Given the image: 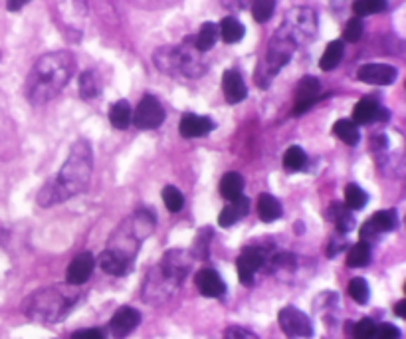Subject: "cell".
<instances>
[{
  "mask_svg": "<svg viewBox=\"0 0 406 339\" xmlns=\"http://www.w3.org/2000/svg\"><path fill=\"white\" fill-rule=\"evenodd\" d=\"M317 34V14L308 6L292 8L284 16L282 26L272 36L268 50L263 54L260 66L256 70V84L260 88H268L280 70L292 60L297 48L308 44Z\"/></svg>",
  "mask_w": 406,
  "mask_h": 339,
  "instance_id": "1",
  "label": "cell"
},
{
  "mask_svg": "<svg viewBox=\"0 0 406 339\" xmlns=\"http://www.w3.org/2000/svg\"><path fill=\"white\" fill-rule=\"evenodd\" d=\"M93 169V155L91 145L79 139L72 145V151L67 155L66 163L60 169V173L46 183L44 188L38 195L40 207H54L58 203H64L67 198L76 197L81 191H86L91 179Z\"/></svg>",
  "mask_w": 406,
  "mask_h": 339,
  "instance_id": "2",
  "label": "cell"
},
{
  "mask_svg": "<svg viewBox=\"0 0 406 339\" xmlns=\"http://www.w3.org/2000/svg\"><path fill=\"white\" fill-rule=\"evenodd\" d=\"M76 72V58L70 52H50L36 60L26 77V98L32 105H44L66 88Z\"/></svg>",
  "mask_w": 406,
  "mask_h": 339,
  "instance_id": "3",
  "label": "cell"
},
{
  "mask_svg": "<svg viewBox=\"0 0 406 339\" xmlns=\"http://www.w3.org/2000/svg\"><path fill=\"white\" fill-rule=\"evenodd\" d=\"M155 64L161 72L171 76L198 77L207 72V62L202 60V52H198L195 40H187L181 46L161 48L155 54Z\"/></svg>",
  "mask_w": 406,
  "mask_h": 339,
  "instance_id": "4",
  "label": "cell"
},
{
  "mask_svg": "<svg viewBox=\"0 0 406 339\" xmlns=\"http://www.w3.org/2000/svg\"><path fill=\"white\" fill-rule=\"evenodd\" d=\"M67 307L70 302L58 290H44L28 300V312L36 319H60Z\"/></svg>",
  "mask_w": 406,
  "mask_h": 339,
  "instance_id": "5",
  "label": "cell"
},
{
  "mask_svg": "<svg viewBox=\"0 0 406 339\" xmlns=\"http://www.w3.org/2000/svg\"><path fill=\"white\" fill-rule=\"evenodd\" d=\"M280 328L284 329L287 338H311L313 335V326L301 309L294 306H286L277 314Z\"/></svg>",
  "mask_w": 406,
  "mask_h": 339,
  "instance_id": "6",
  "label": "cell"
},
{
  "mask_svg": "<svg viewBox=\"0 0 406 339\" xmlns=\"http://www.w3.org/2000/svg\"><path fill=\"white\" fill-rule=\"evenodd\" d=\"M165 121V110L153 96H145L131 115V123L139 129H155Z\"/></svg>",
  "mask_w": 406,
  "mask_h": 339,
  "instance_id": "7",
  "label": "cell"
},
{
  "mask_svg": "<svg viewBox=\"0 0 406 339\" xmlns=\"http://www.w3.org/2000/svg\"><path fill=\"white\" fill-rule=\"evenodd\" d=\"M263 250L262 248H256V246H250V248H246V250L242 252L240 256H238V278H240V282L244 286L252 284L254 276L256 272L262 268L263 264Z\"/></svg>",
  "mask_w": 406,
  "mask_h": 339,
  "instance_id": "8",
  "label": "cell"
},
{
  "mask_svg": "<svg viewBox=\"0 0 406 339\" xmlns=\"http://www.w3.org/2000/svg\"><path fill=\"white\" fill-rule=\"evenodd\" d=\"M396 76H398L396 68L388 64H365L357 72V77L371 86H391Z\"/></svg>",
  "mask_w": 406,
  "mask_h": 339,
  "instance_id": "9",
  "label": "cell"
},
{
  "mask_svg": "<svg viewBox=\"0 0 406 339\" xmlns=\"http://www.w3.org/2000/svg\"><path fill=\"white\" fill-rule=\"evenodd\" d=\"M319 94H321V84H319L317 77H311V76L303 77V79L297 84L294 115L306 113V111H308L309 108L317 101Z\"/></svg>",
  "mask_w": 406,
  "mask_h": 339,
  "instance_id": "10",
  "label": "cell"
},
{
  "mask_svg": "<svg viewBox=\"0 0 406 339\" xmlns=\"http://www.w3.org/2000/svg\"><path fill=\"white\" fill-rule=\"evenodd\" d=\"M396 222H398V219H396L395 210H379L376 215H373L371 219L362 224L361 238L365 242L371 241L376 234H383V232L395 229Z\"/></svg>",
  "mask_w": 406,
  "mask_h": 339,
  "instance_id": "11",
  "label": "cell"
},
{
  "mask_svg": "<svg viewBox=\"0 0 406 339\" xmlns=\"http://www.w3.org/2000/svg\"><path fill=\"white\" fill-rule=\"evenodd\" d=\"M139 321H141V314H139L135 307L125 306L119 307V309L113 314L110 328L115 338H127L133 329L139 326Z\"/></svg>",
  "mask_w": 406,
  "mask_h": 339,
  "instance_id": "12",
  "label": "cell"
},
{
  "mask_svg": "<svg viewBox=\"0 0 406 339\" xmlns=\"http://www.w3.org/2000/svg\"><path fill=\"white\" fill-rule=\"evenodd\" d=\"M93 266H96V260L89 252H81L77 254L76 258L70 262L66 272V280L67 284L72 286H81L86 284L89 280V276L93 272Z\"/></svg>",
  "mask_w": 406,
  "mask_h": 339,
  "instance_id": "13",
  "label": "cell"
},
{
  "mask_svg": "<svg viewBox=\"0 0 406 339\" xmlns=\"http://www.w3.org/2000/svg\"><path fill=\"white\" fill-rule=\"evenodd\" d=\"M214 129V121L207 117V115H197V113H187L183 115V120L178 123V132L187 139H195V137H204Z\"/></svg>",
  "mask_w": 406,
  "mask_h": 339,
  "instance_id": "14",
  "label": "cell"
},
{
  "mask_svg": "<svg viewBox=\"0 0 406 339\" xmlns=\"http://www.w3.org/2000/svg\"><path fill=\"white\" fill-rule=\"evenodd\" d=\"M195 284H197L198 292L207 298H220L226 292V284L220 278V274L216 270H210V268L198 270L197 276H195Z\"/></svg>",
  "mask_w": 406,
  "mask_h": 339,
  "instance_id": "15",
  "label": "cell"
},
{
  "mask_svg": "<svg viewBox=\"0 0 406 339\" xmlns=\"http://www.w3.org/2000/svg\"><path fill=\"white\" fill-rule=\"evenodd\" d=\"M222 91L228 103H240L248 96V88L236 70H226L222 76Z\"/></svg>",
  "mask_w": 406,
  "mask_h": 339,
  "instance_id": "16",
  "label": "cell"
},
{
  "mask_svg": "<svg viewBox=\"0 0 406 339\" xmlns=\"http://www.w3.org/2000/svg\"><path fill=\"white\" fill-rule=\"evenodd\" d=\"M131 258L123 250H105L99 256V266L103 272L111 274V276H125L129 270Z\"/></svg>",
  "mask_w": 406,
  "mask_h": 339,
  "instance_id": "17",
  "label": "cell"
},
{
  "mask_svg": "<svg viewBox=\"0 0 406 339\" xmlns=\"http://www.w3.org/2000/svg\"><path fill=\"white\" fill-rule=\"evenodd\" d=\"M248 210H250V200L244 195H240L238 198L230 200V205H226V207L222 208V212H220L218 217V224L222 229H228L232 224H236L238 220L244 219L248 215Z\"/></svg>",
  "mask_w": 406,
  "mask_h": 339,
  "instance_id": "18",
  "label": "cell"
},
{
  "mask_svg": "<svg viewBox=\"0 0 406 339\" xmlns=\"http://www.w3.org/2000/svg\"><path fill=\"white\" fill-rule=\"evenodd\" d=\"M379 103L373 98H362L359 99V103L353 108V123H359V125H367L371 121L376 120L379 115Z\"/></svg>",
  "mask_w": 406,
  "mask_h": 339,
  "instance_id": "19",
  "label": "cell"
},
{
  "mask_svg": "<svg viewBox=\"0 0 406 339\" xmlns=\"http://www.w3.org/2000/svg\"><path fill=\"white\" fill-rule=\"evenodd\" d=\"M258 217L263 220V222H274L282 217V205L280 200L270 195V193H263L258 198Z\"/></svg>",
  "mask_w": 406,
  "mask_h": 339,
  "instance_id": "20",
  "label": "cell"
},
{
  "mask_svg": "<svg viewBox=\"0 0 406 339\" xmlns=\"http://www.w3.org/2000/svg\"><path fill=\"white\" fill-rule=\"evenodd\" d=\"M218 34L222 36V40H224L226 44H238L242 38H244V34H246V28H244V24H242L238 18L226 16V18L222 20V24H220Z\"/></svg>",
  "mask_w": 406,
  "mask_h": 339,
  "instance_id": "21",
  "label": "cell"
},
{
  "mask_svg": "<svg viewBox=\"0 0 406 339\" xmlns=\"http://www.w3.org/2000/svg\"><path fill=\"white\" fill-rule=\"evenodd\" d=\"M343 54H345V46H343V42H341V40H333V42L327 44L325 52H323V56H321V60H319V68H321L323 72H331V70H335V68L341 64Z\"/></svg>",
  "mask_w": 406,
  "mask_h": 339,
  "instance_id": "22",
  "label": "cell"
},
{
  "mask_svg": "<svg viewBox=\"0 0 406 339\" xmlns=\"http://www.w3.org/2000/svg\"><path fill=\"white\" fill-rule=\"evenodd\" d=\"M216 40H218V26L214 23H204L200 26V30L195 36V46H197L198 52H209L214 48L216 44Z\"/></svg>",
  "mask_w": 406,
  "mask_h": 339,
  "instance_id": "23",
  "label": "cell"
},
{
  "mask_svg": "<svg viewBox=\"0 0 406 339\" xmlns=\"http://www.w3.org/2000/svg\"><path fill=\"white\" fill-rule=\"evenodd\" d=\"M131 105L125 101V99H119L117 103H113L110 110V121L111 125L115 129H127L131 125Z\"/></svg>",
  "mask_w": 406,
  "mask_h": 339,
  "instance_id": "24",
  "label": "cell"
},
{
  "mask_svg": "<svg viewBox=\"0 0 406 339\" xmlns=\"http://www.w3.org/2000/svg\"><path fill=\"white\" fill-rule=\"evenodd\" d=\"M244 191V179L240 173H226L220 181V195L226 200L238 198Z\"/></svg>",
  "mask_w": 406,
  "mask_h": 339,
  "instance_id": "25",
  "label": "cell"
},
{
  "mask_svg": "<svg viewBox=\"0 0 406 339\" xmlns=\"http://www.w3.org/2000/svg\"><path fill=\"white\" fill-rule=\"evenodd\" d=\"M99 91H101V79L96 72H84L79 76V96L84 99H93L98 98Z\"/></svg>",
  "mask_w": 406,
  "mask_h": 339,
  "instance_id": "26",
  "label": "cell"
},
{
  "mask_svg": "<svg viewBox=\"0 0 406 339\" xmlns=\"http://www.w3.org/2000/svg\"><path fill=\"white\" fill-rule=\"evenodd\" d=\"M371 262V244L369 242H357L347 254V266L351 268H365Z\"/></svg>",
  "mask_w": 406,
  "mask_h": 339,
  "instance_id": "27",
  "label": "cell"
},
{
  "mask_svg": "<svg viewBox=\"0 0 406 339\" xmlns=\"http://www.w3.org/2000/svg\"><path fill=\"white\" fill-rule=\"evenodd\" d=\"M333 132H335V135L339 137L341 141L347 143V145H357V143H359V129H357V123H353V121H335Z\"/></svg>",
  "mask_w": 406,
  "mask_h": 339,
  "instance_id": "28",
  "label": "cell"
},
{
  "mask_svg": "<svg viewBox=\"0 0 406 339\" xmlns=\"http://www.w3.org/2000/svg\"><path fill=\"white\" fill-rule=\"evenodd\" d=\"M308 163V155L306 151L301 149V147H289L286 153H284V167H286V171L289 173H296V171H301L303 167Z\"/></svg>",
  "mask_w": 406,
  "mask_h": 339,
  "instance_id": "29",
  "label": "cell"
},
{
  "mask_svg": "<svg viewBox=\"0 0 406 339\" xmlns=\"http://www.w3.org/2000/svg\"><path fill=\"white\" fill-rule=\"evenodd\" d=\"M329 217L335 220L339 232H349L355 226V219H353L351 210L347 207H343V205H333L329 210Z\"/></svg>",
  "mask_w": 406,
  "mask_h": 339,
  "instance_id": "30",
  "label": "cell"
},
{
  "mask_svg": "<svg viewBox=\"0 0 406 339\" xmlns=\"http://www.w3.org/2000/svg\"><path fill=\"white\" fill-rule=\"evenodd\" d=\"M367 200H369V197H367V193L362 191L361 186L353 185V183L347 185V188H345V205H347V208L361 210L367 205Z\"/></svg>",
  "mask_w": 406,
  "mask_h": 339,
  "instance_id": "31",
  "label": "cell"
},
{
  "mask_svg": "<svg viewBox=\"0 0 406 339\" xmlns=\"http://www.w3.org/2000/svg\"><path fill=\"white\" fill-rule=\"evenodd\" d=\"M386 8V0H355L353 2V12L362 18V16H371L379 14Z\"/></svg>",
  "mask_w": 406,
  "mask_h": 339,
  "instance_id": "32",
  "label": "cell"
},
{
  "mask_svg": "<svg viewBox=\"0 0 406 339\" xmlns=\"http://www.w3.org/2000/svg\"><path fill=\"white\" fill-rule=\"evenodd\" d=\"M275 11V0H252V16L256 23H268Z\"/></svg>",
  "mask_w": 406,
  "mask_h": 339,
  "instance_id": "33",
  "label": "cell"
},
{
  "mask_svg": "<svg viewBox=\"0 0 406 339\" xmlns=\"http://www.w3.org/2000/svg\"><path fill=\"white\" fill-rule=\"evenodd\" d=\"M349 295H351L357 304H361V306L367 304L369 298H371V290H369L367 280H365V278H353L351 282H349Z\"/></svg>",
  "mask_w": 406,
  "mask_h": 339,
  "instance_id": "34",
  "label": "cell"
},
{
  "mask_svg": "<svg viewBox=\"0 0 406 339\" xmlns=\"http://www.w3.org/2000/svg\"><path fill=\"white\" fill-rule=\"evenodd\" d=\"M163 203H165V207L171 212H178L183 208V205H185V197H183V193L176 186L169 185L163 188Z\"/></svg>",
  "mask_w": 406,
  "mask_h": 339,
  "instance_id": "35",
  "label": "cell"
},
{
  "mask_svg": "<svg viewBox=\"0 0 406 339\" xmlns=\"http://www.w3.org/2000/svg\"><path fill=\"white\" fill-rule=\"evenodd\" d=\"M362 36V23L359 16H355V18H351L349 23H347V26H345V32H343V38H345V42H351V44H355V42H359Z\"/></svg>",
  "mask_w": 406,
  "mask_h": 339,
  "instance_id": "36",
  "label": "cell"
},
{
  "mask_svg": "<svg viewBox=\"0 0 406 339\" xmlns=\"http://www.w3.org/2000/svg\"><path fill=\"white\" fill-rule=\"evenodd\" d=\"M353 338L355 339H373L374 338V321L373 319L365 317V319H361V321H357V324H355V328H353Z\"/></svg>",
  "mask_w": 406,
  "mask_h": 339,
  "instance_id": "37",
  "label": "cell"
},
{
  "mask_svg": "<svg viewBox=\"0 0 406 339\" xmlns=\"http://www.w3.org/2000/svg\"><path fill=\"white\" fill-rule=\"evenodd\" d=\"M373 339H400V329L393 326V324H381L374 326V338Z\"/></svg>",
  "mask_w": 406,
  "mask_h": 339,
  "instance_id": "38",
  "label": "cell"
},
{
  "mask_svg": "<svg viewBox=\"0 0 406 339\" xmlns=\"http://www.w3.org/2000/svg\"><path fill=\"white\" fill-rule=\"evenodd\" d=\"M131 2L139 8H145V11H159V8L173 6L178 0H131Z\"/></svg>",
  "mask_w": 406,
  "mask_h": 339,
  "instance_id": "39",
  "label": "cell"
},
{
  "mask_svg": "<svg viewBox=\"0 0 406 339\" xmlns=\"http://www.w3.org/2000/svg\"><path fill=\"white\" fill-rule=\"evenodd\" d=\"M224 339H258V338L254 335L252 331L234 326V328L226 329V335H224Z\"/></svg>",
  "mask_w": 406,
  "mask_h": 339,
  "instance_id": "40",
  "label": "cell"
},
{
  "mask_svg": "<svg viewBox=\"0 0 406 339\" xmlns=\"http://www.w3.org/2000/svg\"><path fill=\"white\" fill-rule=\"evenodd\" d=\"M72 339H103V333L96 328L79 329V331H76V333L72 335Z\"/></svg>",
  "mask_w": 406,
  "mask_h": 339,
  "instance_id": "41",
  "label": "cell"
},
{
  "mask_svg": "<svg viewBox=\"0 0 406 339\" xmlns=\"http://www.w3.org/2000/svg\"><path fill=\"white\" fill-rule=\"evenodd\" d=\"M30 0H6V8L11 12H18L22 6H26Z\"/></svg>",
  "mask_w": 406,
  "mask_h": 339,
  "instance_id": "42",
  "label": "cell"
},
{
  "mask_svg": "<svg viewBox=\"0 0 406 339\" xmlns=\"http://www.w3.org/2000/svg\"><path fill=\"white\" fill-rule=\"evenodd\" d=\"M395 312L398 317H406V302H398L395 307Z\"/></svg>",
  "mask_w": 406,
  "mask_h": 339,
  "instance_id": "43",
  "label": "cell"
}]
</instances>
